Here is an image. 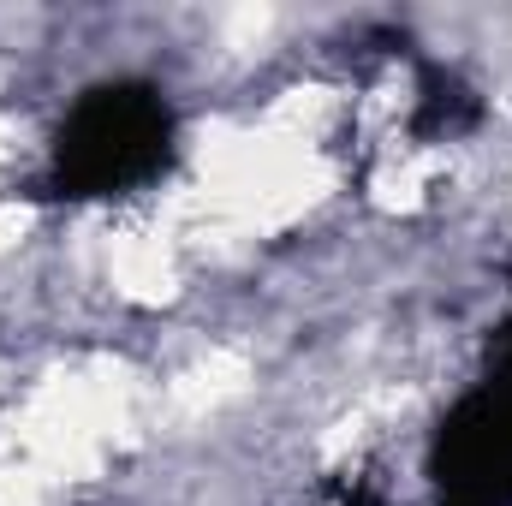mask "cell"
I'll return each instance as SVG.
<instances>
[{
  "label": "cell",
  "mask_w": 512,
  "mask_h": 506,
  "mask_svg": "<svg viewBox=\"0 0 512 506\" xmlns=\"http://www.w3.org/2000/svg\"><path fill=\"white\" fill-rule=\"evenodd\" d=\"M435 471L453 506H512V364L453 411Z\"/></svg>",
  "instance_id": "cell-2"
},
{
  "label": "cell",
  "mask_w": 512,
  "mask_h": 506,
  "mask_svg": "<svg viewBox=\"0 0 512 506\" xmlns=\"http://www.w3.org/2000/svg\"><path fill=\"white\" fill-rule=\"evenodd\" d=\"M167 143H173V120L161 96L137 84H108L72 108V120L54 143V179L78 197L126 191L167 161Z\"/></svg>",
  "instance_id": "cell-1"
}]
</instances>
